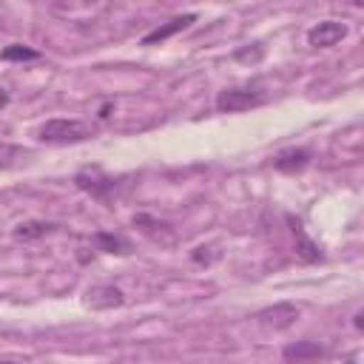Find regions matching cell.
<instances>
[{"instance_id":"cell-11","label":"cell","mask_w":364,"mask_h":364,"mask_svg":"<svg viewBox=\"0 0 364 364\" xmlns=\"http://www.w3.org/2000/svg\"><path fill=\"white\" fill-rule=\"evenodd\" d=\"M290 225H293L290 230H293V236H296V242H299V247H296V250H299V256H301V259H307V262H316V259H321V247H318V245H316V242H313V239L304 233L301 222L290 219Z\"/></svg>"},{"instance_id":"cell-4","label":"cell","mask_w":364,"mask_h":364,"mask_svg":"<svg viewBox=\"0 0 364 364\" xmlns=\"http://www.w3.org/2000/svg\"><path fill=\"white\" fill-rule=\"evenodd\" d=\"M256 318L264 324V327H273V330H287L290 324H296L299 318V307L290 304V301H279L273 307H264L256 313Z\"/></svg>"},{"instance_id":"cell-9","label":"cell","mask_w":364,"mask_h":364,"mask_svg":"<svg viewBox=\"0 0 364 364\" xmlns=\"http://www.w3.org/2000/svg\"><path fill=\"white\" fill-rule=\"evenodd\" d=\"M85 301H88L91 307H97V310L117 307V304H122V290H119V287H114V284H97V287H91V290H88Z\"/></svg>"},{"instance_id":"cell-12","label":"cell","mask_w":364,"mask_h":364,"mask_svg":"<svg viewBox=\"0 0 364 364\" xmlns=\"http://www.w3.org/2000/svg\"><path fill=\"white\" fill-rule=\"evenodd\" d=\"M94 245H97L100 250H105V253H131V242H128L125 236H119V233H105V230H100V233L94 236Z\"/></svg>"},{"instance_id":"cell-2","label":"cell","mask_w":364,"mask_h":364,"mask_svg":"<svg viewBox=\"0 0 364 364\" xmlns=\"http://www.w3.org/2000/svg\"><path fill=\"white\" fill-rule=\"evenodd\" d=\"M264 102V91L259 88H250V85H242V88H225L216 94V108L219 111H228V114H236V111H247V108H256Z\"/></svg>"},{"instance_id":"cell-3","label":"cell","mask_w":364,"mask_h":364,"mask_svg":"<svg viewBox=\"0 0 364 364\" xmlns=\"http://www.w3.org/2000/svg\"><path fill=\"white\" fill-rule=\"evenodd\" d=\"M347 37V26L338 20H321L307 31V43L316 48H330Z\"/></svg>"},{"instance_id":"cell-5","label":"cell","mask_w":364,"mask_h":364,"mask_svg":"<svg viewBox=\"0 0 364 364\" xmlns=\"http://www.w3.org/2000/svg\"><path fill=\"white\" fill-rule=\"evenodd\" d=\"M74 182H77L82 191H88L94 199H108V196H111V191L117 188V182H114L111 176H105L100 168H88V171H80Z\"/></svg>"},{"instance_id":"cell-17","label":"cell","mask_w":364,"mask_h":364,"mask_svg":"<svg viewBox=\"0 0 364 364\" xmlns=\"http://www.w3.org/2000/svg\"><path fill=\"white\" fill-rule=\"evenodd\" d=\"M6 102H9V97H6L3 91H0V105H6Z\"/></svg>"},{"instance_id":"cell-14","label":"cell","mask_w":364,"mask_h":364,"mask_svg":"<svg viewBox=\"0 0 364 364\" xmlns=\"http://www.w3.org/2000/svg\"><path fill=\"white\" fill-rule=\"evenodd\" d=\"M23 154H26L23 148H17V145H11V142H0V168L14 165V162H17Z\"/></svg>"},{"instance_id":"cell-7","label":"cell","mask_w":364,"mask_h":364,"mask_svg":"<svg viewBox=\"0 0 364 364\" xmlns=\"http://www.w3.org/2000/svg\"><path fill=\"white\" fill-rule=\"evenodd\" d=\"M282 355L293 364H310V361L324 355V344H318V341H293L282 350Z\"/></svg>"},{"instance_id":"cell-16","label":"cell","mask_w":364,"mask_h":364,"mask_svg":"<svg viewBox=\"0 0 364 364\" xmlns=\"http://www.w3.org/2000/svg\"><path fill=\"white\" fill-rule=\"evenodd\" d=\"M0 364H23V361H11V358H3Z\"/></svg>"},{"instance_id":"cell-1","label":"cell","mask_w":364,"mask_h":364,"mask_svg":"<svg viewBox=\"0 0 364 364\" xmlns=\"http://www.w3.org/2000/svg\"><path fill=\"white\" fill-rule=\"evenodd\" d=\"M97 134V128L85 119H48L37 128V139L48 145H71V142H85Z\"/></svg>"},{"instance_id":"cell-13","label":"cell","mask_w":364,"mask_h":364,"mask_svg":"<svg viewBox=\"0 0 364 364\" xmlns=\"http://www.w3.org/2000/svg\"><path fill=\"white\" fill-rule=\"evenodd\" d=\"M0 57H3V60H37L40 51H34V48H28V46H23V43H14V46H6V48L0 51Z\"/></svg>"},{"instance_id":"cell-6","label":"cell","mask_w":364,"mask_h":364,"mask_svg":"<svg viewBox=\"0 0 364 364\" xmlns=\"http://www.w3.org/2000/svg\"><path fill=\"white\" fill-rule=\"evenodd\" d=\"M307 162H310V151L307 148H284L273 159L276 171H282V173H299V171L307 168Z\"/></svg>"},{"instance_id":"cell-15","label":"cell","mask_w":364,"mask_h":364,"mask_svg":"<svg viewBox=\"0 0 364 364\" xmlns=\"http://www.w3.org/2000/svg\"><path fill=\"white\" fill-rule=\"evenodd\" d=\"M262 54H264V48L256 43V48H253V51H250V48H239V51H236V60H259Z\"/></svg>"},{"instance_id":"cell-8","label":"cell","mask_w":364,"mask_h":364,"mask_svg":"<svg viewBox=\"0 0 364 364\" xmlns=\"http://www.w3.org/2000/svg\"><path fill=\"white\" fill-rule=\"evenodd\" d=\"M193 20H196L193 14H182V17H173V20H168L165 26H156L154 31H148V34L142 37V46H154V43H162V40H168L171 34H176V31H182V28H188Z\"/></svg>"},{"instance_id":"cell-10","label":"cell","mask_w":364,"mask_h":364,"mask_svg":"<svg viewBox=\"0 0 364 364\" xmlns=\"http://www.w3.org/2000/svg\"><path fill=\"white\" fill-rule=\"evenodd\" d=\"M60 225L57 222H43V219H31V222H23L14 228V236L23 239V242H31V239H40V236H48L54 233Z\"/></svg>"}]
</instances>
